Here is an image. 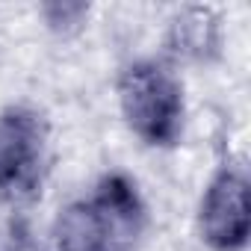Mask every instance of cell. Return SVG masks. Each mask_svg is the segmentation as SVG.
<instances>
[{
  "label": "cell",
  "mask_w": 251,
  "mask_h": 251,
  "mask_svg": "<svg viewBox=\"0 0 251 251\" xmlns=\"http://www.w3.org/2000/svg\"><path fill=\"white\" fill-rule=\"evenodd\" d=\"M145 227V204L127 175H106L86 195L59 210L50 251H133Z\"/></svg>",
  "instance_id": "1"
},
{
  "label": "cell",
  "mask_w": 251,
  "mask_h": 251,
  "mask_svg": "<svg viewBox=\"0 0 251 251\" xmlns=\"http://www.w3.org/2000/svg\"><path fill=\"white\" fill-rule=\"evenodd\" d=\"M118 103L127 127L151 148H172L183 133V86L177 74L157 62H130L118 77Z\"/></svg>",
  "instance_id": "2"
},
{
  "label": "cell",
  "mask_w": 251,
  "mask_h": 251,
  "mask_svg": "<svg viewBox=\"0 0 251 251\" xmlns=\"http://www.w3.org/2000/svg\"><path fill=\"white\" fill-rule=\"evenodd\" d=\"M48 169V121L30 106L0 112V198L9 204L33 201Z\"/></svg>",
  "instance_id": "3"
},
{
  "label": "cell",
  "mask_w": 251,
  "mask_h": 251,
  "mask_svg": "<svg viewBox=\"0 0 251 251\" xmlns=\"http://www.w3.org/2000/svg\"><path fill=\"white\" fill-rule=\"evenodd\" d=\"M201 239L216 251H239L251 230V186L242 169L225 166L213 175L198 207Z\"/></svg>",
  "instance_id": "4"
},
{
  "label": "cell",
  "mask_w": 251,
  "mask_h": 251,
  "mask_svg": "<svg viewBox=\"0 0 251 251\" xmlns=\"http://www.w3.org/2000/svg\"><path fill=\"white\" fill-rule=\"evenodd\" d=\"M166 45L175 56L189 59V62L213 59L219 53V45H222L219 15L213 9H204V6H189V9L177 12L169 24Z\"/></svg>",
  "instance_id": "5"
},
{
  "label": "cell",
  "mask_w": 251,
  "mask_h": 251,
  "mask_svg": "<svg viewBox=\"0 0 251 251\" xmlns=\"http://www.w3.org/2000/svg\"><path fill=\"white\" fill-rule=\"evenodd\" d=\"M0 251H45L33 225L21 213H9L0 219Z\"/></svg>",
  "instance_id": "6"
},
{
  "label": "cell",
  "mask_w": 251,
  "mask_h": 251,
  "mask_svg": "<svg viewBox=\"0 0 251 251\" xmlns=\"http://www.w3.org/2000/svg\"><path fill=\"white\" fill-rule=\"evenodd\" d=\"M42 15L50 30L68 33L77 24H83V18L89 15V6L86 3H48V6H42Z\"/></svg>",
  "instance_id": "7"
}]
</instances>
